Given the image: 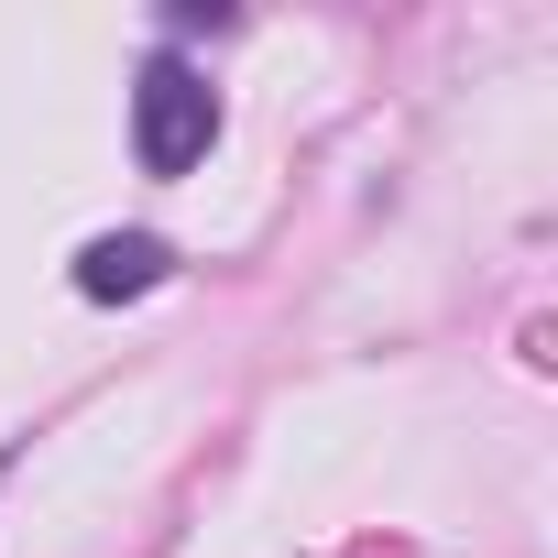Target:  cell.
I'll return each instance as SVG.
<instances>
[{"mask_svg":"<svg viewBox=\"0 0 558 558\" xmlns=\"http://www.w3.org/2000/svg\"><path fill=\"white\" fill-rule=\"evenodd\" d=\"M208 132H219L208 77H197V66H175V56H154V66H143V88H132V154H143V175H186V165L208 154Z\"/></svg>","mask_w":558,"mask_h":558,"instance_id":"cell-1","label":"cell"},{"mask_svg":"<svg viewBox=\"0 0 558 558\" xmlns=\"http://www.w3.org/2000/svg\"><path fill=\"white\" fill-rule=\"evenodd\" d=\"M175 274V252L154 241V230H99L88 252H77V296H99V307H121V296H154Z\"/></svg>","mask_w":558,"mask_h":558,"instance_id":"cell-2","label":"cell"}]
</instances>
